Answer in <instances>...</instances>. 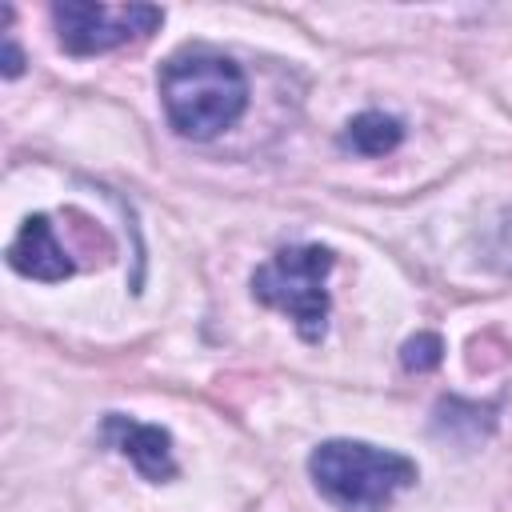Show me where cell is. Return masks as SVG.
I'll return each mask as SVG.
<instances>
[{
	"label": "cell",
	"instance_id": "cell-1",
	"mask_svg": "<svg viewBox=\"0 0 512 512\" xmlns=\"http://www.w3.org/2000/svg\"><path fill=\"white\" fill-rule=\"evenodd\" d=\"M156 88H160L168 128L184 140L220 136L248 108V80L240 64L208 48H184L168 56L156 76Z\"/></svg>",
	"mask_w": 512,
	"mask_h": 512
},
{
	"label": "cell",
	"instance_id": "cell-2",
	"mask_svg": "<svg viewBox=\"0 0 512 512\" xmlns=\"http://www.w3.org/2000/svg\"><path fill=\"white\" fill-rule=\"evenodd\" d=\"M308 476L340 512H388L392 496L416 484V464L364 440H324L308 456Z\"/></svg>",
	"mask_w": 512,
	"mask_h": 512
},
{
	"label": "cell",
	"instance_id": "cell-3",
	"mask_svg": "<svg viewBox=\"0 0 512 512\" xmlns=\"http://www.w3.org/2000/svg\"><path fill=\"white\" fill-rule=\"evenodd\" d=\"M336 256L324 244H288L276 248L272 260H264L252 272V296L276 312H284L304 344H320L328 328V272Z\"/></svg>",
	"mask_w": 512,
	"mask_h": 512
},
{
	"label": "cell",
	"instance_id": "cell-4",
	"mask_svg": "<svg viewBox=\"0 0 512 512\" xmlns=\"http://www.w3.org/2000/svg\"><path fill=\"white\" fill-rule=\"evenodd\" d=\"M52 24H56V40L68 56H100L120 44L152 36L164 24V8L64 0V4H52Z\"/></svg>",
	"mask_w": 512,
	"mask_h": 512
},
{
	"label": "cell",
	"instance_id": "cell-5",
	"mask_svg": "<svg viewBox=\"0 0 512 512\" xmlns=\"http://www.w3.org/2000/svg\"><path fill=\"white\" fill-rule=\"evenodd\" d=\"M100 440L108 448H116L120 456L132 460V468L160 484V480H172L176 476V460H172V436L160 428V424H140L124 412H108L104 424H100Z\"/></svg>",
	"mask_w": 512,
	"mask_h": 512
},
{
	"label": "cell",
	"instance_id": "cell-6",
	"mask_svg": "<svg viewBox=\"0 0 512 512\" xmlns=\"http://www.w3.org/2000/svg\"><path fill=\"white\" fill-rule=\"evenodd\" d=\"M8 264L28 276V280H40V284H56V280H68L76 272V260L72 252L56 240L52 232V220L44 212L28 216L16 232V240L8 244Z\"/></svg>",
	"mask_w": 512,
	"mask_h": 512
},
{
	"label": "cell",
	"instance_id": "cell-7",
	"mask_svg": "<svg viewBox=\"0 0 512 512\" xmlns=\"http://www.w3.org/2000/svg\"><path fill=\"white\" fill-rule=\"evenodd\" d=\"M400 140H404V124L396 116H388V112H360L340 132V144L348 152H356V156H384Z\"/></svg>",
	"mask_w": 512,
	"mask_h": 512
},
{
	"label": "cell",
	"instance_id": "cell-8",
	"mask_svg": "<svg viewBox=\"0 0 512 512\" xmlns=\"http://www.w3.org/2000/svg\"><path fill=\"white\" fill-rule=\"evenodd\" d=\"M484 260H488V268L512 276V204L492 220V228L484 236Z\"/></svg>",
	"mask_w": 512,
	"mask_h": 512
},
{
	"label": "cell",
	"instance_id": "cell-9",
	"mask_svg": "<svg viewBox=\"0 0 512 512\" xmlns=\"http://www.w3.org/2000/svg\"><path fill=\"white\" fill-rule=\"evenodd\" d=\"M440 360H444V340L436 332H416L400 348V364L408 372H432V368H440Z\"/></svg>",
	"mask_w": 512,
	"mask_h": 512
},
{
	"label": "cell",
	"instance_id": "cell-10",
	"mask_svg": "<svg viewBox=\"0 0 512 512\" xmlns=\"http://www.w3.org/2000/svg\"><path fill=\"white\" fill-rule=\"evenodd\" d=\"M64 216L72 220V224H68V232L80 240V248H84L88 256H96V260L112 256V240H108V232H104V228H96V224H92L84 212H76V208H68Z\"/></svg>",
	"mask_w": 512,
	"mask_h": 512
},
{
	"label": "cell",
	"instance_id": "cell-11",
	"mask_svg": "<svg viewBox=\"0 0 512 512\" xmlns=\"http://www.w3.org/2000/svg\"><path fill=\"white\" fill-rule=\"evenodd\" d=\"M20 68H24V56H20V48L12 44V36L4 40V76H20Z\"/></svg>",
	"mask_w": 512,
	"mask_h": 512
}]
</instances>
